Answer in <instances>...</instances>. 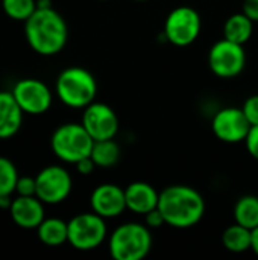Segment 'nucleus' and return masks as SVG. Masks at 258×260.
I'll list each match as a JSON object with an SVG mask.
<instances>
[{
    "label": "nucleus",
    "mask_w": 258,
    "mask_h": 260,
    "mask_svg": "<svg viewBox=\"0 0 258 260\" xmlns=\"http://www.w3.org/2000/svg\"><path fill=\"white\" fill-rule=\"evenodd\" d=\"M27 44L38 55L52 56L59 53L68 40V27L64 17L50 8H36L24 21Z\"/></svg>",
    "instance_id": "obj_1"
},
{
    "label": "nucleus",
    "mask_w": 258,
    "mask_h": 260,
    "mask_svg": "<svg viewBox=\"0 0 258 260\" xmlns=\"http://www.w3.org/2000/svg\"><path fill=\"white\" fill-rule=\"evenodd\" d=\"M158 210L167 225L173 229H190L202 219L205 201L196 189L175 184L160 192Z\"/></svg>",
    "instance_id": "obj_2"
},
{
    "label": "nucleus",
    "mask_w": 258,
    "mask_h": 260,
    "mask_svg": "<svg viewBox=\"0 0 258 260\" xmlns=\"http://www.w3.org/2000/svg\"><path fill=\"white\" fill-rule=\"evenodd\" d=\"M55 90L64 105L70 108H85L96 99L97 82L87 69L68 67L56 78Z\"/></svg>",
    "instance_id": "obj_3"
},
{
    "label": "nucleus",
    "mask_w": 258,
    "mask_h": 260,
    "mask_svg": "<svg viewBox=\"0 0 258 260\" xmlns=\"http://www.w3.org/2000/svg\"><path fill=\"white\" fill-rule=\"evenodd\" d=\"M108 248L114 260L144 259L152 248L151 230L143 224H122L111 233Z\"/></svg>",
    "instance_id": "obj_4"
},
{
    "label": "nucleus",
    "mask_w": 258,
    "mask_h": 260,
    "mask_svg": "<svg viewBox=\"0 0 258 260\" xmlns=\"http://www.w3.org/2000/svg\"><path fill=\"white\" fill-rule=\"evenodd\" d=\"M93 137L84 128L82 123H64L59 125L50 139L53 154L65 163L76 165L79 160L90 157L93 149Z\"/></svg>",
    "instance_id": "obj_5"
},
{
    "label": "nucleus",
    "mask_w": 258,
    "mask_h": 260,
    "mask_svg": "<svg viewBox=\"0 0 258 260\" xmlns=\"http://www.w3.org/2000/svg\"><path fill=\"white\" fill-rule=\"evenodd\" d=\"M67 224H68L67 242L79 251H90L97 248L105 241L108 233L105 218H102L94 212L76 215Z\"/></svg>",
    "instance_id": "obj_6"
},
{
    "label": "nucleus",
    "mask_w": 258,
    "mask_h": 260,
    "mask_svg": "<svg viewBox=\"0 0 258 260\" xmlns=\"http://www.w3.org/2000/svg\"><path fill=\"white\" fill-rule=\"evenodd\" d=\"M201 17L196 9L190 6H178L166 18L164 35L172 44L186 47L196 41L201 34Z\"/></svg>",
    "instance_id": "obj_7"
},
{
    "label": "nucleus",
    "mask_w": 258,
    "mask_h": 260,
    "mask_svg": "<svg viewBox=\"0 0 258 260\" xmlns=\"http://www.w3.org/2000/svg\"><path fill=\"white\" fill-rule=\"evenodd\" d=\"M246 64V55L242 44L227 38L214 43L208 53V66L219 78H234L242 73Z\"/></svg>",
    "instance_id": "obj_8"
},
{
    "label": "nucleus",
    "mask_w": 258,
    "mask_h": 260,
    "mask_svg": "<svg viewBox=\"0 0 258 260\" xmlns=\"http://www.w3.org/2000/svg\"><path fill=\"white\" fill-rule=\"evenodd\" d=\"M36 181V197L44 204H59L65 201L71 192V175L62 166H47L38 172Z\"/></svg>",
    "instance_id": "obj_9"
},
{
    "label": "nucleus",
    "mask_w": 258,
    "mask_h": 260,
    "mask_svg": "<svg viewBox=\"0 0 258 260\" xmlns=\"http://www.w3.org/2000/svg\"><path fill=\"white\" fill-rule=\"evenodd\" d=\"M12 96L26 114H44L52 105V91L40 79L24 78L12 88Z\"/></svg>",
    "instance_id": "obj_10"
},
{
    "label": "nucleus",
    "mask_w": 258,
    "mask_h": 260,
    "mask_svg": "<svg viewBox=\"0 0 258 260\" xmlns=\"http://www.w3.org/2000/svg\"><path fill=\"white\" fill-rule=\"evenodd\" d=\"M251 126L242 108H224L214 114L211 122L214 136L225 143L245 142Z\"/></svg>",
    "instance_id": "obj_11"
},
{
    "label": "nucleus",
    "mask_w": 258,
    "mask_h": 260,
    "mask_svg": "<svg viewBox=\"0 0 258 260\" xmlns=\"http://www.w3.org/2000/svg\"><path fill=\"white\" fill-rule=\"evenodd\" d=\"M81 123L93 137V140L114 139L119 129L117 114L109 105L102 102H91L88 107H85Z\"/></svg>",
    "instance_id": "obj_12"
},
{
    "label": "nucleus",
    "mask_w": 258,
    "mask_h": 260,
    "mask_svg": "<svg viewBox=\"0 0 258 260\" xmlns=\"http://www.w3.org/2000/svg\"><path fill=\"white\" fill-rule=\"evenodd\" d=\"M91 210L102 218H117L126 210L125 189L117 184L105 183L97 186L90 197Z\"/></svg>",
    "instance_id": "obj_13"
},
{
    "label": "nucleus",
    "mask_w": 258,
    "mask_h": 260,
    "mask_svg": "<svg viewBox=\"0 0 258 260\" xmlns=\"http://www.w3.org/2000/svg\"><path fill=\"white\" fill-rule=\"evenodd\" d=\"M11 218L15 225L24 230H36L38 225L46 219L44 216V203L36 197H17L12 200L9 207Z\"/></svg>",
    "instance_id": "obj_14"
},
{
    "label": "nucleus",
    "mask_w": 258,
    "mask_h": 260,
    "mask_svg": "<svg viewBox=\"0 0 258 260\" xmlns=\"http://www.w3.org/2000/svg\"><path fill=\"white\" fill-rule=\"evenodd\" d=\"M125 197H126V209L137 215L144 216L146 213L158 207L160 193L155 190L154 186L144 181L131 183L125 189Z\"/></svg>",
    "instance_id": "obj_15"
},
{
    "label": "nucleus",
    "mask_w": 258,
    "mask_h": 260,
    "mask_svg": "<svg viewBox=\"0 0 258 260\" xmlns=\"http://www.w3.org/2000/svg\"><path fill=\"white\" fill-rule=\"evenodd\" d=\"M23 114L12 93L0 91V140L11 139L20 131Z\"/></svg>",
    "instance_id": "obj_16"
},
{
    "label": "nucleus",
    "mask_w": 258,
    "mask_h": 260,
    "mask_svg": "<svg viewBox=\"0 0 258 260\" xmlns=\"http://www.w3.org/2000/svg\"><path fill=\"white\" fill-rule=\"evenodd\" d=\"M38 239L49 247H58L68 239V224L59 218H46L36 229Z\"/></svg>",
    "instance_id": "obj_17"
},
{
    "label": "nucleus",
    "mask_w": 258,
    "mask_h": 260,
    "mask_svg": "<svg viewBox=\"0 0 258 260\" xmlns=\"http://www.w3.org/2000/svg\"><path fill=\"white\" fill-rule=\"evenodd\" d=\"M252 30H254V21L249 17H246L243 12L233 14L225 21V26H224L225 37L224 38L243 46L252 37Z\"/></svg>",
    "instance_id": "obj_18"
},
{
    "label": "nucleus",
    "mask_w": 258,
    "mask_h": 260,
    "mask_svg": "<svg viewBox=\"0 0 258 260\" xmlns=\"http://www.w3.org/2000/svg\"><path fill=\"white\" fill-rule=\"evenodd\" d=\"M222 242H224V247L231 253H245L251 250L252 230L236 222L224 232Z\"/></svg>",
    "instance_id": "obj_19"
},
{
    "label": "nucleus",
    "mask_w": 258,
    "mask_h": 260,
    "mask_svg": "<svg viewBox=\"0 0 258 260\" xmlns=\"http://www.w3.org/2000/svg\"><path fill=\"white\" fill-rule=\"evenodd\" d=\"M90 157L97 168H111L120 160V148L113 139L94 140Z\"/></svg>",
    "instance_id": "obj_20"
},
{
    "label": "nucleus",
    "mask_w": 258,
    "mask_h": 260,
    "mask_svg": "<svg viewBox=\"0 0 258 260\" xmlns=\"http://www.w3.org/2000/svg\"><path fill=\"white\" fill-rule=\"evenodd\" d=\"M234 219L237 224L254 230L258 227V197L245 195L234 206Z\"/></svg>",
    "instance_id": "obj_21"
},
{
    "label": "nucleus",
    "mask_w": 258,
    "mask_h": 260,
    "mask_svg": "<svg viewBox=\"0 0 258 260\" xmlns=\"http://www.w3.org/2000/svg\"><path fill=\"white\" fill-rule=\"evenodd\" d=\"M5 14L17 21H26L36 11V0H2Z\"/></svg>",
    "instance_id": "obj_22"
},
{
    "label": "nucleus",
    "mask_w": 258,
    "mask_h": 260,
    "mask_svg": "<svg viewBox=\"0 0 258 260\" xmlns=\"http://www.w3.org/2000/svg\"><path fill=\"white\" fill-rule=\"evenodd\" d=\"M18 177L15 165L6 157H0V197L15 192Z\"/></svg>",
    "instance_id": "obj_23"
},
{
    "label": "nucleus",
    "mask_w": 258,
    "mask_h": 260,
    "mask_svg": "<svg viewBox=\"0 0 258 260\" xmlns=\"http://www.w3.org/2000/svg\"><path fill=\"white\" fill-rule=\"evenodd\" d=\"M15 192L20 197H33L36 193V181H35V177H29V175L18 177L17 186H15Z\"/></svg>",
    "instance_id": "obj_24"
},
{
    "label": "nucleus",
    "mask_w": 258,
    "mask_h": 260,
    "mask_svg": "<svg viewBox=\"0 0 258 260\" xmlns=\"http://www.w3.org/2000/svg\"><path fill=\"white\" fill-rule=\"evenodd\" d=\"M242 110L251 125H258V94L248 98L245 101Z\"/></svg>",
    "instance_id": "obj_25"
},
{
    "label": "nucleus",
    "mask_w": 258,
    "mask_h": 260,
    "mask_svg": "<svg viewBox=\"0 0 258 260\" xmlns=\"http://www.w3.org/2000/svg\"><path fill=\"white\" fill-rule=\"evenodd\" d=\"M246 143V149L248 152L258 160V125H252L249 133H248V137L245 140Z\"/></svg>",
    "instance_id": "obj_26"
},
{
    "label": "nucleus",
    "mask_w": 258,
    "mask_h": 260,
    "mask_svg": "<svg viewBox=\"0 0 258 260\" xmlns=\"http://www.w3.org/2000/svg\"><path fill=\"white\" fill-rule=\"evenodd\" d=\"M144 222H146V225L149 229H158V227H161V225L166 224V221H164L161 212L158 210V207L144 215Z\"/></svg>",
    "instance_id": "obj_27"
},
{
    "label": "nucleus",
    "mask_w": 258,
    "mask_h": 260,
    "mask_svg": "<svg viewBox=\"0 0 258 260\" xmlns=\"http://www.w3.org/2000/svg\"><path fill=\"white\" fill-rule=\"evenodd\" d=\"M242 12L249 17L254 23L258 21V0H245L242 6Z\"/></svg>",
    "instance_id": "obj_28"
},
{
    "label": "nucleus",
    "mask_w": 258,
    "mask_h": 260,
    "mask_svg": "<svg viewBox=\"0 0 258 260\" xmlns=\"http://www.w3.org/2000/svg\"><path fill=\"white\" fill-rule=\"evenodd\" d=\"M97 166L94 165V161L91 160V157H85L82 160H79L76 163V171L81 174V175H90Z\"/></svg>",
    "instance_id": "obj_29"
},
{
    "label": "nucleus",
    "mask_w": 258,
    "mask_h": 260,
    "mask_svg": "<svg viewBox=\"0 0 258 260\" xmlns=\"http://www.w3.org/2000/svg\"><path fill=\"white\" fill-rule=\"evenodd\" d=\"M11 204H12L11 195H5V197H0V209H3V210H9Z\"/></svg>",
    "instance_id": "obj_30"
},
{
    "label": "nucleus",
    "mask_w": 258,
    "mask_h": 260,
    "mask_svg": "<svg viewBox=\"0 0 258 260\" xmlns=\"http://www.w3.org/2000/svg\"><path fill=\"white\" fill-rule=\"evenodd\" d=\"M251 250L258 256V227L252 230V244H251Z\"/></svg>",
    "instance_id": "obj_31"
},
{
    "label": "nucleus",
    "mask_w": 258,
    "mask_h": 260,
    "mask_svg": "<svg viewBox=\"0 0 258 260\" xmlns=\"http://www.w3.org/2000/svg\"><path fill=\"white\" fill-rule=\"evenodd\" d=\"M36 6L38 8H50L52 2L50 0H36Z\"/></svg>",
    "instance_id": "obj_32"
},
{
    "label": "nucleus",
    "mask_w": 258,
    "mask_h": 260,
    "mask_svg": "<svg viewBox=\"0 0 258 260\" xmlns=\"http://www.w3.org/2000/svg\"><path fill=\"white\" fill-rule=\"evenodd\" d=\"M135 2H144V0H135Z\"/></svg>",
    "instance_id": "obj_33"
}]
</instances>
